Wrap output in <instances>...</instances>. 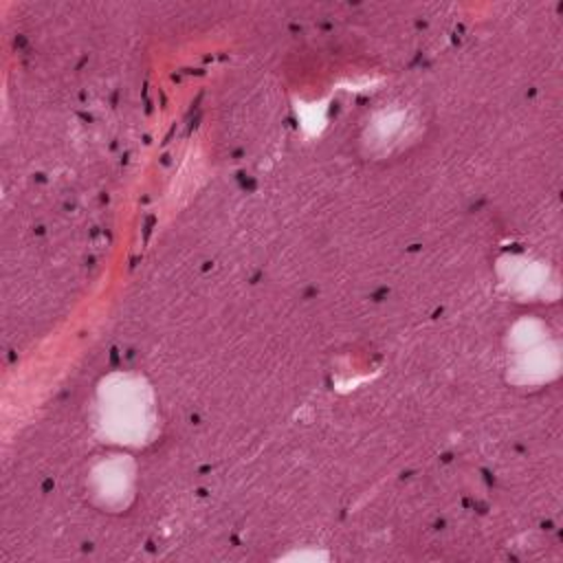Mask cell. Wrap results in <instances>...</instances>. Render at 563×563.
<instances>
[{"instance_id": "1", "label": "cell", "mask_w": 563, "mask_h": 563, "mask_svg": "<svg viewBox=\"0 0 563 563\" xmlns=\"http://www.w3.org/2000/svg\"><path fill=\"white\" fill-rule=\"evenodd\" d=\"M88 207L40 229H2V347L20 354L73 308L92 266Z\"/></svg>"}, {"instance_id": "2", "label": "cell", "mask_w": 563, "mask_h": 563, "mask_svg": "<svg viewBox=\"0 0 563 563\" xmlns=\"http://www.w3.org/2000/svg\"><path fill=\"white\" fill-rule=\"evenodd\" d=\"M286 110L277 62L246 51L211 90L209 128L218 154L235 165L260 163L277 150Z\"/></svg>"}]
</instances>
